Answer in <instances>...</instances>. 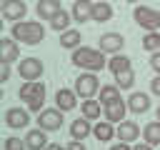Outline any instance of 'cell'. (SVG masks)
Returning <instances> with one entry per match:
<instances>
[{"instance_id": "1", "label": "cell", "mask_w": 160, "mask_h": 150, "mask_svg": "<svg viewBox=\"0 0 160 150\" xmlns=\"http://www.w3.org/2000/svg\"><path fill=\"white\" fill-rule=\"evenodd\" d=\"M70 60H72L75 68H80V70H85V72H100L102 68H108V60H105V55H102L100 48L80 45L78 50H72Z\"/></svg>"}, {"instance_id": "2", "label": "cell", "mask_w": 160, "mask_h": 150, "mask_svg": "<svg viewBox=\"0 0 160 150\" xmlns=\"http://www.w3.org/2000/svg\"><path fill=\"white\" fill-rule=\"evenodd\" d=\"M10 35L22 45H40L45 40V28L40 20H20V22H12Z\"/></svg>"}, {"instance_id": "3", "label": "cell", "mask_w": 160, "mask_h": 150, "mask_svg": "<svg viewBox=\"0 0 160 150\" xmlns=\"http://www.w3.org/2000/svg\"><path fill=\"white\" fill-rule=\"evenodd\" d=\"M20 100H25V105H28V110L30 112H42L45 108V82H40V80H35V82H22L20 85Z\"/></svg>"}, {"instance_id": "4", "label": "cell", "mask_w": 160, "mask_h": 150, "mask_svg": "<svg viewBox=\"0 0 160 150\" xmlns=\"http://www.w3.org/2000/svg\"><path fill=\"white\" fill-rule=\"evenodd\" d=\"M132 20L148 32H158V28H160V12L150 5H138L132 10Z\"/></svg>"}, {"instance_id": "5", "label": "cell", "mask_w": 160, "mask_h": 150, "mask_svg": "<svg viewBox=\"0 0 160 150\" xmlns=\"http://www.w3.org/2000/svg\"><path fill=\"white\" fill-rule=\"evenodd\" d=\"M82 100H88V98H92V95H98L100 92V80H98V75L95 72H80L78 78H75V88H72Z\"/></svg>"}, {"instance_id": "6", "label": "cell", "mask_w": 160, "mask_h": 150, "mask_svg": "<svg viewBox=\"0 0 160 150\" xmlns=\"http://www.w3.org/2000/svg\"><path fill=\"white\" fill-rule=\"evenodd\" d=\"M42 60L40 58H22L20 62H18V75L25 80V82H35V80H40V75H42Z\"/></svg>"}, {"instance_id": "7", "label": "cell", "mask_w": 160, "mask_h": 150, "mask_svg": "<svg viewBox=\"0 0 160 150\" xmlns=\"http://www.w3.org/2000/svg\"><path fill=\"white\" fill-rule=\"evenodd\" d=\"M62 120H65V115L60 108H45L38 115V128H42L45 132H55L62 128Z\"/></svg>"}, {"instance_id": "8", "label": "cell", "mask_w": 160, "mask_h": 150, "mask_svg": "<svg viewBox=\"0 0 160 150\" xmlns=\"http://www.w3.org/2000/svg\"><path fill=\"white\" fill-rule=\"evenodd\" d=\"M98 48H100L105 55H118V52L125 48V38H122L120 32H105V35H100Z\"/></svg>"}, {"instance_id": "9", "label": "cell", "mask_w": 160, "mask_h": 150, "mask_svg": "<svg viewBox=\"0 0 160 150\" xmlns=\"http://www.w3.org/2000/svg\"><path fill=\"white\" fill-rule=\"evenodd\" d=\"M0 12H2L5 20L20 22L22 15H28V5H25V0H8L5 5H0Z\"/></svg>"}, {"instance_id": "10", "label": "cell", "mask_w": 160, "mask_h": 150, "mask_svg": "<svg viewBox=\"0 0 160 150\" xmlns=\"http://www.w3.org/2000/svg\"><path fill=\"white\" fill-rule=\"evenodd\" d=\"M0 62H20V48L15 38H2L0 40Z\"/></svg>"}, {"instance_id": "11", "label": "cell", "mask_w": 160, "mask_h": 150, "mask_svg": "<svg viewBox=\"0 0 160 150\" xmlns=\"http://www.w3.org/2000/svg\"><path fill=\"white\" fill-rule=\"evenodd\" d=\"M55 108H60L62 112H70L78 108V92L70 90V88H60L55 92Z\"/></svg>"}, {"instance_id": "12", "label": "cell", "mask_w": 160, "mask_h": 150, "mask_svg": "<svg viewBox=\"0 0 160 150\" xmlns=\"http://www.w3.org/2000/svg\"><path fill=\"white\" fill-rule=\"evenodd\" d=\"M30 122V112L22 110V108H8L5 112V125L12 128V130H20V128H28Z\"/></svg>"}, {"instance_id": "13", "label": "cell", "mask_w": 160, "mask_h": 150, "mask_svg": "<svg viewBox=\"0 0 160 150\" xmlns=\"http://www.w3.org/2000/svg\"><path fill=\"white\" fill-rule=\"evenodd\" d=\"M140 135H142V132H140V125H138V122H132V120L118 122V140H120V142H130V145H132Z\"/></svg>"}, {"instance_id": "14", "label": "cell", "mask_w": 160, "mask_h": 150, "mask_svg": "<svg viewBox=\"0 0 160 150\" xmlns=\"http://www.w3.org/2000/svg\"><path fill=\"white\" fill-rule=\"evenodd\" d=\"M92 0H75L72 2V10H70V15H72V20L75 22H88V20H92Z\"/></svg>"}, {"instance_id": "15", "label": "cell", "mask_w": 160, "mask_h": 150, "mask_svg": "<svg viewBox=\"0 0 160 150\" xmlns=\"http://www.w3.org/2000/svg\"><path fill=\"white\" fill-rule=\"evenodd\" d=\"M92 120H88V118H78V120H72L70 122V138L72 140H85L88 135H92Z\"/></svg>"}, {"instance_id": "16", "label": "cell", "mask_w": 160, "mask_h": 150, "mask_svg": "<svg viewBox=\"0 0 160 150\" xmlns=\"http://www.w3.org/2000/svg\"><path fill=\"white\" fill-rule=\"evenodd\" d=\"M25 145H28V150H45L50 142H48V135L42 128H32L25 135Z\"/></svg>"}, {"instance_id": "17", "label": "cell", "mask_w": 160, "mask_h": 150, "mask_svg": "<svg viewBox=\"0 0 160 150\" xmlns=\"http://www.w3.org/2000/svg\"><path fill=\"white\" fill-rule=\"evenodd\" d=\"M60 10H62L60 0H38V5H35V12L40 15V20H48V22H50Z\"/></svg>"}, {"instance_id": "18", "label": "cell", "mask_w": 160, "mask_h": 150, "mask_svg": "<svg viewBox=\"0 0 160 150\" xmlns=\"http://www.w3.org/2000/svg\"><path fill=\"white\" fill-rule=\"evenodd\" d=\"M128 110H130L132 115L148 112V110H150V95H145V92H132V95L128 98Z\"/></svg>"}, {"instance_id": "19", "label": "cell", "mask_w": 160, "mask_h": 150, "mask_svg": "<svg viewBox=\"0 0 160 150\" xmlns=\"http://www.w3.org/2000/svg\"><path fill=\"white\" fill-rule=\"evenodd\" d=\"M125 112H128V102H122V100H118V102H112V105H105V110H102V115H105V120L108 122H122L125 120Z\"/></svg>"}, {"instance_id": "20", "label": "cell", "mask_w": 160, "mask_h": 150, "mask_svg": "<svg viewBox=\"0 0 160 150\" xmlns=\"http://www.w3.org/2000/svg\"><path fill=\"white\" fill-rule=\"evenodd\" d=\"M102 102L100 100H95V98H88V100H82V108H80V115L82 118H88V120H98L100 115H102Z\"/></svg>"}, {"instance_id": "21", "label": "cell", "mask_w": 160, "mask_h": 150, "mask_svg": "<svg viewBox=\"0 0 160 150\" xmlns=\"http://www.w3.org/2000/svg\"><path fill=\"white\" fill-rule=\"evenodd\" d=\"M80 42H82V35H80V30H75V28H68V30L60 35V48H65V50H78Z\"/></svg>"}, {"instance_id": "22", "label": "cell", "mask_w": 160, "mask_h": 150, "mask_svg": "<svg viewBox=\"0 0 160 150\" xmlns=\"http://www.w3.org/2000/svg\"><path fill=\"white\" fill-rule=\"evenodd\" d=\"M98 100L102 102V108H105V105H112V102L122 100V90H120L118 85H102V88H100V95H98Z\"/></svg>"}, {"instance_id": "23", "label": "cell", "mask_w": 160, "mask_h": 150, "mask_svg": "<svg viewBox=\"0 0 160 150\" xmlns=\"http://www.w3.org/2000/svg\"><path fill=\"white\" fill-rule=\"evenodd\" d=\"M115 135H118V130H115V125L108 122V120L95 122V128H92V138H98L100 142H108V140H112Z\"/></svg>"}, {"instance_id": "24", "label": "cell", "mask_w": 160, "mask_h": 150, "mask_svg": "<svg viewBox=\"0 0 160 150\" xmlns=\"http://www.w3.org/2000/svg\"><path fill=\"white\" fill-rule=\"evenodd\" d=\"M142 142H148V145H160V120H152V122H148L145 128H142Z\"/></svg>"}, {"instance_id": "25", "label": "cell", "mask_w": 160, "mask_h": 150, "mask_svg": "<svg viewBox=\"0 0 160 150\" xmlns=\"http://www.w3.org/2000/svg\"><path fill=\"white\" fill-rule=\"evenodd\" d=\"M130 65H132V62H130L128 55H112V58L108 60V70H110L112 75H120V72H125V70H132Z\"/></svg>"}, {"instance_id": "26", "label": "cell", "mask_w": 160, "mask_h": 150, "mask_svg": "<svg viewBox=\"0 0 160 150\" xmlns=\"http://www.w3.org/2000/svg\"><path fill=\"white\" fill-rule=\"evenodd\" d=\"M110 18H112V5H110V2L100 0V2L92 5V20H95V22H108Z\"/></svg>"}, {"instance_id": "27", "label": "cell", "mask_w": 160, "mask_h": 150, "mask_svg": "<svg viewBox=\"0 0 160 150\" xmlns=\"http://www.w3.org/2000/svg\"><path fill=\"white\" fill-rule=\"evenodd\" d=\"M70 20H72V15H70V12H65V10H60V12L50 20V28H52V30H58V32H65V30L70 28Z\"/></svg>"}, {"instance_id": "28", "label": "cell", "mask_w": 160, "mask_h": 150, "mask_svg": "<svg viewBox=\"0 0 160 150\" xmlns=\"http://www.w3.org/2000/svg\"><path fill=\"white\" fill-rule=\"evenodd\" d=\"M115 85H118L120 90H130V88L135 85V72H132V70H125V72L115 75Z\"/></svg>"}, {"instance_id": "29", "label": "cell", "mask_w": 160, "mask_h": 150, "mask_svg": "<svg viewBox=\"0 0 160 150\" xmlns=\"http://www.w3.org/2000/svg\"><path fill=\"white\" fill-rule=\"evenodd\" d=\"M142 50L158 52V50H160V32H148V35H142Z\"/></svg>"}, {"instance_id": "30", "label": "cell", "mask_w": 160, "mask_h": 150, "mask_svg": "<svg viewBox=\"0 0 160 150\" xmlns=\"http://www.w3.org/2000/svg\"><path fill=\"white\" fill-rule=\"evenodd\" d=\"M5 150H28V145H25L22 138L10 135V138H5Z\"/></svg>"}, {"instance_id": "31", "label": "cell", "mask_w": 160, "mask_h": 150, "mask_svg": "<svg viewBox=\"0 0 160 150\" xmlns=\"http://www.w3.org/2000/svg\"><path fill=\"white\" fill-rule=\"evenodd\" d=\"M12 78V65L10 62H0V82H8Z\"/></svg>"}, {"instance_id": "32", "label": "cell", "mask_w": 160, "mask_h": 150, "mask_svg": "<svg viewBox=\"0 0 160 150\" xmlns=\"http://www.w3.org/2000/svg\"><path fill=\"white\" fill-rule=\"evenodd\" d=\"M150 68H152V70H155V72L160 75V50L150 55Z\"/></svg>"}, {"instance_id": "33", "label": "cell", "mask_w": 160, "mask_h": 150, "mask_svg": "<svg viewBox=\"0 0 160 150\" xmlns=\"http://www.w3.org/2000/svg\"><path fill=\"white\" fill-rule=\"evenodd\" d=\"M150 92H152V95H158V98H160V75H155V78H152V80H150Z\"/></svg>"}, {"instance_id": "34", "label": "cell", "mask_w": 160, "mask_h": 150, "mask_svg": "<svg viewBox=\"0 0 160 150\" xmlns=\"http://www.w3.org/2000/svg\"><path fill=\"white\" fill-rule=\"evenodd\" d=\"M65 148H68V150H88V148H85V142H82V140H70V142H68V145H65Z\"/></svg>"}, {"instance_id": "35", "label": "cell", "mask_w": 160, "mask_h": 150, "mask_svg": "<svg viewBox=\"0 0 160 150\" xmlns=\"http://www.w3.org/2000/svg\"><path fill=\"white\" fill-rule=\"evenodd\" d=\"M110 150H132V145H130V142H115Z\"/></svg>"}, {"instance_id": "36", "label": "cell", "mask_w": 160, "mask_h": 150, "mask_svg": "<svg viewBox=\"0 0 160 150\" xmlns=\"http://www.w3.org/2000/svg\"><path fill=\"white\" fill-rule=\"evenodd\" d=\"M132 150H152V145H148V142H135Z\"/></svg>"}, {"instance_id": "37", "label": "cell", "mask_w": 160, "mask_h": 150, "mask_svg": "<svg viewBox=\"0 0 160 150\" xmlns=\"http://www.w3.org/2000/svg\"><path fill=\"white\" fill-rule=\"evenodd\" d=\"M45 150H68V148H62V145H60V142H50V145H48V148H45Z\"/></svg>"}, {"instance_id": "38", "label": "cell", "mask_w": 160, "mask_h": 150, "mask_svg": "<svg viewBox=\"0 0 160 150\" xmlns=\"http://www.w3.org/2000/svg\"><path fill=\"white\" fill-rule=\"evenodd\" d=\"M155 118H158V120H160V105H158V110H155Z\"/></svg>"}, {"instance_id": "39", "label": "cell", "mask_w": 160, "mask_h": 150, "mask_svg": "<svg viewBox=\"0 0 160 150\" xmlns=\"http://www.w3.org/2000/svg\"><path fill=\"white\" fill-rule=\"evenodd\" d=\"M125 2H140V0H125Z\"/></svg>"}]
</instances>
